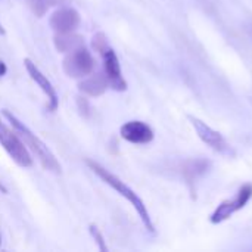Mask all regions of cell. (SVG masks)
<instances>
[{"instance_id":"obj_8","label":"cell","mask_w":252,"mask_h":252,"mask_svg":"<svg viewBox=\"0 0 252 252\" xmlns=\"http://www.w3.org/2000/svg\"><path fill=\"white\" fill-rule=\"evenodd\" d=\"M81 22L80 13L74 7H62L52 13L49 18V25L56 34L74 32Z\"/></svg>"},{"instance_id":"obj_12","label":"cell","mask_w":252,"mask_h":252,"mask_svg":"<svg viewBox=\"0 0 252 252\" xmlns=\"http://www.w3.org/2000/svg\"><path fill=\"white\" fill-rule=\"evenodd\" d=\"M84 41H83V37L80 35H74L72 32L69 34H56L55 37V46L59 52H71L72 49L78 47V46H83Z\"/></svg>"},{"instance_id":"obj_3","label":"cell","mask_w":252,"mask_h":252,"mask_svg":"<svg viewBox=\"0 0 252 252\" xmlns=\"http://www.w3.org/2000/svg\"><path fill=\"white\" fill-rule=\"evenodd\" d=\"M62 68L68 77L81 80L93 72L94 58H93L92 52L83 44V46H78V47L72 49L71 52H68V55L65 56V59L62 62Z\"/></svg>"},{"instance_id":"obj_11","label":"cell","mask_w":252,"mask_h":252,"mask_svg":"<svg viewBox=\"0 0 252 252\" xmlns=\"http://www.w3.org/2000/svg\"><path fill=\"white\" fill-rule=\"evenodd\" d=\"M108 87H109V83H108L105 72L90 74V77L87 75V77L81 78V81L78 83L80 92L87 94V96H92V97L102 96Z\"/></svg>"},{"instance_id":"obj_15","label":"cell","mask_w":252,"mask_h":252,"mask_svg":"<svg viewBox=\"0 0 252 252\" xmlns=\"http://www.w3.org/2000/svg\"><path fill=\"white\" fill-rule=\"evenodd\" d=\"M6 63L3 62V61H0V77H3L4 74H6Z\"/></svg>"},{"instance_id":"obj_17","label":"cell","mask_w":252,"mask_h":252,"mask_svg":"<svg viewBox=\"0 0 252 252\" xmlns=\"http://www.w3.org/2000/svg\"><path fill=\"white\" fill-rule=\"evenodd\" d=\"M0 245H1V236H0Z\"/></svg>"},{"instance_id":"obj_6","label":"cell","mask_w":252,"mask_h":252,"mask_svg":"<svg viewBox=\"0 0 252 252\" xmlns=\"http://www.w3.org/2000/svg\"><path fill=\"white\" fill-rule=\"evenodd\" d=\"M198 137L205 143L208 145L211 149H214L216 152L219 154H223V155H233V149L232 146L227 143V140L219 133L216 131L214 128H211L210 126H207L202 120L196 118V117H189Z\"/></svg>"},{"instance_id":"obj_16","label":"cell","mask_w":252,"mask_h":252,"mask_svg":"<svg viewBox=\"0 0 252 252\" xmlns=\"http://www.w3.org/2000/svg\"><path fill=\"white\" fill-rule=\"evenodd\" d=\"M0 34H1V35H4V28L1 27V24H0Z\"/></svg>"},{"instance_id":"obj_10","label":"cell","mask_w":252,"mask_h":252,"mask_svg":"<svg viewBox=\"0 0 252 252\" xmlns=\"http://www.w3.org/2000/svg\"><path fill=\"white\" fill-rule=\"evenodd\" d=\"M120 134L133 145H146L154 140V130L143 121H127L121 126Z\"/></svg>"},{"instance_id":"obj_13","label":"cell","mask_w":252,"mask_h":252,"mask_svg":"<svg viewBox=\"0 0 252 252\" xmlns=\"http://www.w3.org/2000/svg\"><path fill=\"white\" fill-rule=\"evenodd\" d=\"M89 230H90V235L93 236V239H94L96 245L99 247V250L103 252L108 251V247H106V244H105V239H103V235L100 233V230H99L94 224H90Z\"/></svg>"},{"instance_id":"obj_9","label":"cell","mask_w":252,"mask_h":252,"mask_svg":"<svg viewBox=\"0 0 252 252\" xmlns=\"http://www.w3.org/2000/svg\"><path fill=\"white\" fill-rule=\"evenodd\" d=\"M24 66L28 72V75L31 77L32 81H35V84L44 92V94L47 96V100H49V105H47V109L50 112H55L59 106V97H58V93L53 87V84L49 81V78L38 69V66L31 61V59H24Z\"/></svg>"},{"instance_id":"obj_14","label":"cell","mask_w":252,"mask_h":252,"mask_svg":"<svg viewBox=\"0 0 252 252\" xmlns=\"http://www.w3.org/2000/svg\"><path fill=\"white\" fill-rule=\"evenodd\" d=\"M92 46L94 49V52L100 53L103 49H106L109 44H108V40H106V35L103 32H97L93 35V40H92Z\"/></svg>"},{"instance_id":"obj_2","label":"cell","mask_w":252,"mask_h":252,"mask_svg":"<svg viewBox=\"0 0 252 252\" xmlns=\"http://www.w3.org/2000/svg\"><path fill=\"white\" fill-rule=\"evenodd\" d=\"M86 164H87V167L103 182V183H106L108 186H111L118 195H121L123 198H126L131 205H133V208L136 210V213L139 214V217H140V220L143 221V224H145V227L149 230V232H155V229H154V223H152V220H151V217H149V213H148V208H146V205H145V202L140 199V196L133 190V189H130L121 179H118L115 174H112L111 171H108L105 167H102L99 162H96V161H92V159H86Z\"/></svg>"},{"instance_id":"obj_1","label":"cell","mask_w":252,"mask_h":252,"mask_svg":"<svg viewBox=\"0 0 252 252\" xmlns=\"http://www.w3.org/2000/svg\"><path fill=\"white\" fill-rule=\"evenodd\" d=\"M4 118L12 124V128L18 133V136L22 139V142L25 143L27 149L35 155V158L38 159V162L43 165V168H46L47 171H52L55 174H61V164L56 159V157L53 155V152L46 146V143L37 137L22 121H19L12 112H9L7 109L3 111Z\"/></svg>"},{"instance_id":"obj_7","label":"cell","mask_w":252,"mask_h":252,"mask_svg":"<svg viewBox=\"0 0 252 252\" xmlns=\"http://www.w3.org/2000/svg\"><path fill=\"white\" fill-rule=\"evenodd\" d=\"M99 55L102 56V61H103V72L108 78L109 87L117 90V92L127 90V81L123 77L121 65H120V61H118L114 49L108 46Z\"/></svg>"},{"instance_id":"obj_4","label":"cell","mask_w":252,"mask_h":252,"mask_svg":"<svg viewBox=\"0 0 252 252\" xmlns=\"http://www.w3.org/2000/svg\"><path fill=\"white\" fill-rule=\"evenodd\" d=\"M0 145L7 152V155L13 159V162L18 164L19 167L27 168L32 165L31 154L27 149L22 139L18 136L16 131L6 127L1 121H0Z\"/></svg>"},{"instance_id":"obj_5","label":"cell","mask_w":252,"mask_h":252,"mask_svg":"<svg viewBox=\"0 0 252 252\" xmlns=\"http://www.w3.org/2000/svg\"><path fill=\"white\" fill-rule=\"evenodd\" d=\"M251 198L252 185L251 183H247V185H244V186L239 189V192L236 193V196H235L232 201H230V199L223 201V202L214 210V213H213L211 217H210V221H211L213 224H219V223L226 221V220L230 219L235 213H238L239 210H242V208L250 202Z\"/></svg>"}]
</instances>
